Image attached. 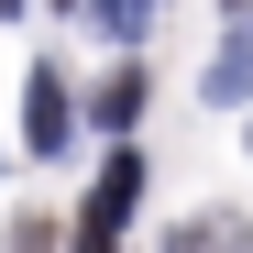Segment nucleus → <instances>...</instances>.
Segmentation results:
<instances>
[{
    "label": "nucleus",
    "instance_id": "1",
    "mask_svg": "<svg viewBox=\"0 0 253 253\" xmlns=\"http://www.w3.org/2000/svg\"><path fill=\"white\" fill-rule=\"evenodd\" d=\"M132 198H143V154H110L66 242H77V253H121V231H132Z\"/></svg>",
    "mask_w": 253,
    "mask_h": 253
},
{
    "label": "nucleus",
    "instance_id": "2",
    "mask_svg": "<svg viewBox=\"0 0 253 253\" xmlns=\"http://www.w3.org/2000/svg\"><path fill=\"white\" fill-rule=\"evenodd\" d=\"M22 132H33V154H66V132H77V99L55 88V77H33V88H22Z\"/></svg>",
    "mask_w": 253,
    "mask_h": 253
},
{
    "label": "nucleus",
    "instance_id": "3",
    "mask_svg": "<svg viewBox=\"0 0 253 253\" xmlns=\"http://www.w3.org/2000/svg\"><path fill=\"white\" fill-rule=\"evenodd\" d=\"M198 88L220 99V110H231V99H253V33H242V22H231V44L209 55V77H198Z\"/></svg>",
    "mask_w": 253,
    "mask_h": 253
},
{
    "label": "nucleus",
    "instance_id": "4",
    "mask_svg": "<svg viewBox=\"0 0 253 253\" xmlns=\"http://www.w3.org/2000/svg\"><path fill=\"white\" fill-rule=\"evenodd\" d=\"M165 253H242V220H220V209H209V220H187Z\"/></svg>",
    "mask_w": 253,
    "mask_h": 253
},
{
    "label": "nucleus",
    "instance_id": "5",
    "mask_svg": "<svg viewBox=\"0 0 253 253\" xmlns=\"http://www.w3.org/2000/svg\"><path fill=\"white\" fill-rule=\"evenodd\" d=\"M99 121H110V132H121V121H143V66H121L110 88H99Z\"/></svg>",
    "mask_w": 253,
    "mask_h": 253
},
{
    "label": "nucleus",
    "instance_id": "6",
    "mask_svg": "<svg viewBox=\"0 0 253 253\" xmlns=\"http://www.w3.org/2000/svg\"><path fill=\"white\" fill-rule=\"evenodd\" d=\"M143 22H154V0H99V33H110V44H132Z\"/></svg>",
    "mask_w": 253,
    "mask_h": 253
},
{
    "label": "nucleus",
    "instance_id": "7",
    "mask_svg": "<svg viewBox=\"0 0 253 253\" xmlns=\"http://www.w3.org/2000/svg\"><path fill=\"white\" fill-rule=\"evenodd\" d=\"M11 231H22L11 253H55V220H11Z\"/></svg>",
    "mask_w": 253,
    "mask_h": 253
}]
</instances>
